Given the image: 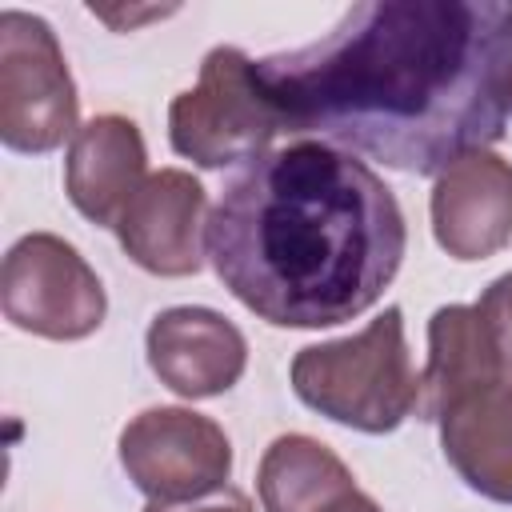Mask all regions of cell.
Segmentation results:
<instances>
[{"mask_svg":"<svg viewBox=\"0 0 512 512\" xmlns=\"http://www.w3.org/2000/svg\"><path fill=\"white\" fill-rule=\"evenodd\" d=\"M0 308L20 332L44 340H84L104 324L108 296L92 264L60 236H20L0 268Z\"/></svg>","mask_w":512,"mask_h":512,"instance_id":"obj_6","label":"cell"},{"mask_svg":"<svg viewBox=\"0 0 512 512\" xmlns=\"http://www.w3.org/2000/svg\"><path fill=\"white\" fill-rule=\"evenodd\" d=\"M508 380L492 328L476 304H448L436 308L428 320V368L420 376V420H440V412L480 388Z\"/></svg>","mask_w":512,"mask_h":512,"instance_id":"obj_13","label":"cell"},{"mask_svg":"<svg viewBox=\"0 0 512 512\" xmlns=\"http://www.w3.org/2000/svg\"><path fill=\"white\" fill-rule=\"evenodd\" d=\"M284 132L280 112L256 80V60L220 44L204 56L196 88L180 92L168 108L172 152L200 168H228L260 160Z\"/></svg>","mask_w":512,"mask_h":512,"instance_id":"obj_4","label":"cell"},{"mask_svg":"<svg viewBox=\"0 0 512 512\" xmlns=\"http://www.w3.org/2000/svg\"><path fill=\"white\" fill-rule=\"evenodd\" d=\"M144 348L160 384H168L184 400H208L228 392L248 364L244 332L228 316L196 304L164 308L148 324Z\"/></svg>","mask_w":512,"mask_h":512,"instance_id":"obj_10","label":"cell"},{"mask_svg":"<svg viewBox=\"0 0 512 512\" xmlns=\"http://www.w3.org/2000/svg\"><path fill=\"white\" fill-rule=\"evenodd\" d=\"M500 88H504V108L512 116V4L500 24Z\"/></svg>","mask_w":512,"mask_h":512,"instance_id":"obj_17","label":"cell"},{"mask_svg":"<svg viewBox=\"0 0 512 512\" xmlns=\"http://www.w3.org/2000/svg\"><path fill=\"white\" fill-rule=\"evenodd\" d=\"M500 0H364L296 52L256 60L288 136L440 176L504 136Z\"/></svg>","mask_w":512,"mask_h":512,"instance_id":"obj_1","label":"cell"},{"mask_svg":"<svg viewBox=\"0 0 512 512\" xmlns=\"http://www.w3.org/2000/svg\"><path fill=\"white\" fill-rule=\"evenodd\" d=\"M440 448L456 476L496 500L512 504V380L480 384L440 412Z\"/></svg>","mask_w":512,"mask_h":512,"instance_id":"obj_12","label":"cell"},{"mask_svg":"<svg viewBox=\"0 0 512 512\" xmlns=\"http://www.w3.org/2000/svg\"><path fill=\"white\" fill-rule=\"evenodd\" d=\"M80 100L48 20L4 8L0 12V140L12 152H52L76 124Z\"/></svg>","mask_w":512,"mask_h":512,"instance_id":"obj_5","label":"cell"},{"mask_svg":"<svg viewBox=\"0 0 512 512\" xmlns=\"http://www.w3.org/2000/svg\"><path fill=\"white\" fill-rule=\"evenodd\" d=\"M256 488L264 512H328L336 500L356 492V480L328 444L288 432L264 448Z\"/></svg>","mask_w":512,"mask_h":512,"instance_id":"obj_14","label":"cell"},{"mask_svg":"<svg viewBox=\"0 0 512 512\" xmlns=\"http://www.w3.org/2000/svg\"><path fill=\"white\" fill-rule=\"evenodd\" d=\"M476 308L484 312V320H488V328H492V340H496V348H500L504 372H508V380H512V272L496 276V280L484 288V296L476 300Z\"/></svg>","mask_w":512,"mask_h":512,"instance_id":"obj_15","label":"cell"},{"mask_svg":"<svg viewBox=\"0 0 512 512\" xmlns=\"http://www.w3.org/2000/svg\"><path fill=\"white\" fill-rule=\"evenodd\" d=\"M220 284L276 328H332L396 280L408 224L396 192L352 152L296 140L232 176L208 216Z\"/></svg>","mask_w":512,"mask_h":512,"instance_id":"obj_2","label":"cell"},{"mask_svg":"<svg viewBox=\"0 0 512 512\" xmlns=\"http://www.w3.org/2000/svg\"><path fill=\"white\" fill-rule=\"evenodd\" d=\"M148 180L144 136L128 116L104 112L80 124L64 156V192L80 216L116 228L128 200Z\"/></svg>","mask_w":512,"mask_h":512,"instance_id":"obj_11","label":"cell"},{"mask_svg":"<svg viewBox=\"0 0 512 512\" xmlns=\"http://www.w3.org/2000/svg\"><path fill=\"white\" fill-rule=\"evenodd\" d=\"M432 232L456 260H484L512 244V164L488 148L460 156L432 184Z\"/></svg>","mask_w":512,"mask_h":512,"instance_id":"obj_9","label":"cell"},{"mask_svg":"<svg viewBox=\"0 0 512 512\" xmlns=\"http://www.w3.org/2000/svg\"><path fill=\"white\" fill-rule=\"evenodd\" d=\"M208 192L184 168L152 172L116 220V240L132 264L152 276L200 272L208 248Z\"/></svg>","mask_w":512,"mask_h":512,"instance_id":"obj_8","label":"cell"},{"mask_svg":"<svg viewBox=\"0 0 512 512\" xmlns=\"http://www.w3.org/2000/svg\"><path fill=\"white\" fill-rule=\"evenodd\" d=\"M120 464L148 500H196L228 484L232 444L192 408H148L124 424Z\"/></svg>","mask_w":512,"mask_h":512,"instance_id":"obj_7","label":"cell"},{"mask_svg":"<svg viewBox=\"0 0 512 512\" xmlns=\"http://www.w3.org/2000/svg\"><path fill=\"white\" fill-rule=\"evenodd\" d=\"M328 512H380V504H376L372 496H364V492L356 488V492H348L344 500H336V504H332Z\"/></svg>","mask_w":512,"mask_h":512,"instance_id":"obj_18","label":"cell"},{"mask_svg":"<svg viewBox=\"0 0 512 512\" xmlns=\"http://www.w3.org/2000/svg\"><path fill=\"white\" fill-rule=\"evenodd\" d=\"M144 512H256V508L240 488L224 484V488L196 496V500H148Z\"/></svg>","mask_w":512,"mask_h":512,"instance_id":"obj_16","label":"cell"},{"mask_svg":"<svg viewBox=\"0 0 512 512\" xmlns=\"http://www.w3.org/2000/svg\"><path fill=\"white\" fill-rule=\"evenodd\" d=\"M292 392L356 432H392L420 408V372L404 340V312L384 308L364 332L308 344L292 360Z\"/></svg>","mask_w":512,"mask_h":512,"instance_id":"obj_3","label":"cell"}]
</instances>
